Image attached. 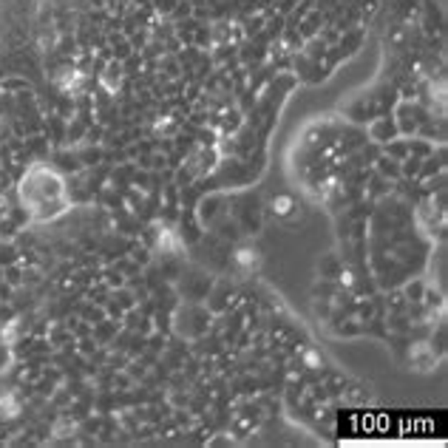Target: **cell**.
Wrapping results in <instances>:
<instances>
[{
	"label": "cell",
	"mask_w": 448,
	"mask_h": 448,
	"mask_svg": "<svg viewBox=\"0 0 448 448\" xmlns=\"http://www.w3.org/2000/svg\"><path fill=\"white\" fill-rule=\"evenodd\" d=\"M18 196L32 221H51L71 207L65 179L60 176V171L43 162H34L26 168L18 185Z\"/></svg>",
	"instance_id": "cell-1"
},
{
	"label": "cell",
	"mask_w": 448,
	"mask_h": 448,
	"mask_svg": "<svg viewBox=\"0 0 448 448\" xmlns=\"http://www.w3.org/2000/svg\"><path fill=\"white\" fill-rule=\"evenodd\" d=\"M173 327H176V332H179L182 338L196 341V338H202V335L207 332V327H210V310H207V307H199V304H193V301H185V307H179L176 315H173Z\"/></svg>",
	"instance_id": "cell-2"
},
{
	"label": "cell",
	"mask_w": 448,
	"mask_h": 448,
	"mask_svg": "<svg viewBox=\"0 0 448 448\" xmlns=\"http://www.w3.org/2000/svg\"><path fill=\"white\" fill-rule=\"evenodd\" d=\"M392 117H395V122H397V131H400V136H414L417 131H420V125L431 117L423 105H417V103H409V100H400L397 105H395V111H392Z\"/></svg>",
	"instance_id": "cell-3"
},
{
	"label": "cell",
	"mask_w": 448,
	"mask_h": 448,
	"mask_svg": "<svg viewBox=\"0 0 448 448\" xmlns=\"http://www.w3.org/2000/svg\"><path fill=\"white\" fill-rule=\"evenodd\" d=\"M210 286H213V278H210L207 272H202V270L182 272V278H179V289H182V295H185V301H193V304L204 301L207 292H210Z\"/></svg>",
	"instance_id": "cell-4"
},
{
	"label": "cell",
	"mask_w": 448,
	"mask_h": 448,
	"mask_svg": "<svg viewBox=\"0 0 448 448\" xmlns=\"http://www.w3.org/2000/svg\"><path fill=\"white\" fill-rule=\"evenodd\" d=\"M366 133H369L371 142H378V145H386V142H392L395 136H400L397 122H395V117H392L389 111H386V114H378V117H371L369 125H366Z\"/></svg>",
	"instance_id": "cell-5"
},
{
	"label": "cell",
	"mask_w": 448,
	"mask_h": 448,
	"mask_svg": "<svg viewBox=\"0 0 448 448\" xmlns=\"http://www.w3.org/2000/svg\"><path fill=\"white\" fill-rule=\"evenodd\" d=\"M122 77H125V62L122 60H108L105 62V68H103V74H100V80H103V86L108 88V91H117L119 88V83H122Z\"/></svg>",
	"instance_id": "cell-6"
},
{
	"label": "cell",
	"mask_w": 448,
	"mask_h": 448,
	"mask_svg": "<svg viewBox=\"0 0 448 448\" xmlns=\"http://www.w3.org/2000/svg\"><path fill=\"white\" fill-rule=\"evenodd\" d=\"M12 360H15V352H12V341L4 335V329H0V375L12 366Z\"/></svg>",
	"instance_id": "cell-7"
},
{
	"label": "cell",
	"mask_w": 448,
	"mask_h": 448,
	"mask_svg": "<svg viewBox=\"0 0 448 448\" xmlns=\"http://www.w3.org/2000/svg\"><path fill=\"white\" fill-rule=\"evenodd\" d=\"M423 295H426V284L417 278V281H411V284H406V292H403V298H406V304L411 307V304H423Z\"/></svg>",
	"instance_id": "cell-8"
},
{
	"label": "cell",
	"mask_w": 448,
	"mask_h": 448,
	"mask_svg": "<svg viewBox=\"0 0 448 448\" xmlns=\"http://www.w3.org/2000/svg\"><path fill=\"white\" fill-rule=\"evenodd\" d=\"M378 171H381L383 176L400 179V162H395L392 157H381V159H378Z\"/></svg>",
	"instance_id": "cell-9"
},
{
	"label": "cell",
	"mask_w": 448,
	"mask_h": 448,
	"mask_svg": "<svg viewBox=\"0 0 448 448\" xmlns=\"http://www.w3.org/2000/svg\"><path fill=\"white\" fill-rule=\"evenodd\" d=\"M151 4H154V9H157L162 18H171V12L176 9L179 0H151Z\"/></svg>",
	"instance_id": "cell-10"
}]
</instances>
